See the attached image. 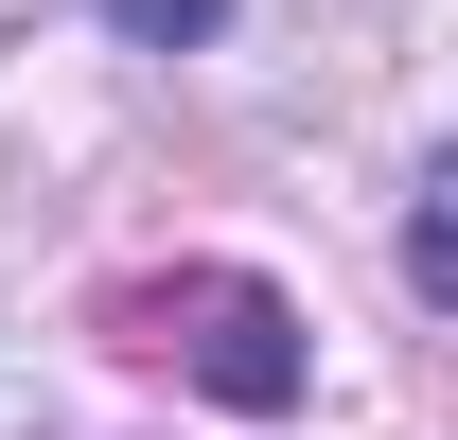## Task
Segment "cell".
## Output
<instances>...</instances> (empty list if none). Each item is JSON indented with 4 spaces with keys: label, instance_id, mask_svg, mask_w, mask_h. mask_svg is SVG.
Wrapping results in <instances>:
<instances>
[{
    "label": "cell",
    "instance_id": "1",
    "mask_svg": "<svg viewBox=\"0 0 458 440\" xmlns=\"http://www.w3.org/2000/svg\"><path fill=\"white\" fill-rule=\"evenodd\" d=\"M106 334L123 352H159V370H194L212 405H300V300L283 282H247V265H194V282H123L106 300Z\"/></svg>",
    "mask_w": 458,
    "mask_h": 440
},
{
    "label": "cell",
    "instance_id": "2",
    "mask_svg": "<svg viewBox=\"0 0 458 440\" xmlns=\"http://www.w3.org/2000/svg\"><path fill=\"white\" fill-rule=\"evenodd\" d=\"M89 18L141 36V54H212V36H229V0H89Z\"/></svg>",
    "mask_w": 458,
    "mask_h": 440
}]
</instances>
